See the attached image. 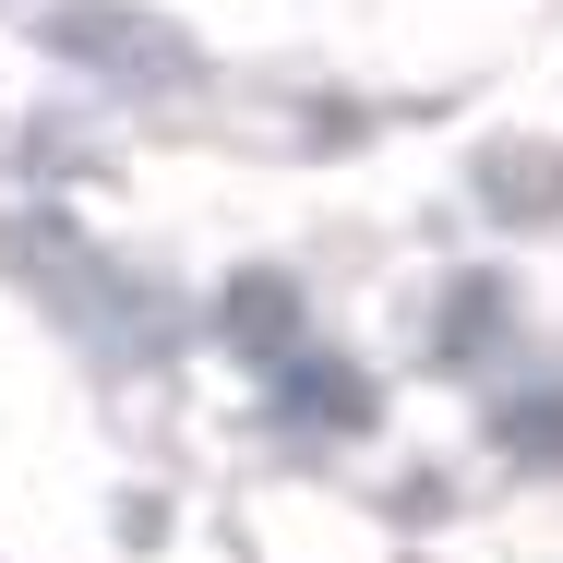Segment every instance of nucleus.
I'll use <instances>...</instances> for the list:
<instances>
[{"mask_svg": "<svg viewBox=\"0 0 563 563\" xmlns=\"http://www.w3.org/2000/svg\"><path fill=\"white\" fill-rule=\"evenodd\" d=\"M48 48H60L73 73L120 85V97H180V85H205V48H192L168 12H132V0H60V12H48Z\"/></svg>", "mask_w": 563, "mask_h": 563, "instance_id": "1", "label": "nucleus"}, {"mask_svg": "<svg viewBox=\"0 0 563 563\" xmlns=\"http://www.w3.org/2000/svg\"><path fill=\"white\" fill-rule=\"evenodd\" d=\"M24 252H36V276L60 288V312H73V324L97 336V360H144V347L168 336V312H156L144 288H120L109 264H85V252H73L60 228H24Z\"/></svg>", "mask_w": 563, "mask_h": 563, "instance_id": "2", "label": "nucleus"}, {"mask_svg": "<svg viewBox=\"0 0 563 563\" xmlns=\"http://www.w3.org/2000/svg\"><path fill=\"white\" fill-rule=\"evenodd\" d=\"M217 324H228L240 360H264V372H276V360L300 347V288H288L276 264H240V276H228V300H217Z\"/></svg>", "mask_w": 563, "mask_h": 563, "instance_id": "3", "label": "nucleus"}, {"mask_svg": "<svg viewBox=\"0 0 563 563\" xmlns=\"http://www.w3.org/2000/svg\"><path fill=\"white\" fill-rule=\"evenodd\" d=\"M276 420H312V432H360V420H372V384H360L347 360H312V347H288V360H276Z\"/></svg>", "mask_w": 563, "mask_h": 563, "instance_id": "4", "label": "nucleus"}, {"mask_svg": "<svg viewBox=\"0 0 563 563\" xmlns=\"http://www.w3.org/2000/svg\"><path fill=\"white\" fill-rule=\"evenodd\" d=\"M479 205H492L504 228L563 217V156L552 144H492V156H479Z\"/></svg>", "mask_w": 563, "mask_h": 563, "instance_id": "5", "label": "nucleus"}, {"mask_svg": "<svg viewBox=\"0 0 563 563\" xmlns=\"http://www.w3.org/2000/svg\"><path fill=\"white\" fill-rule=\"evenodd\" d=\"M492 444L528 455V467H563V396H504L492 408Z\"/></svg>", "mask_w": 563, "mask_h": 563, "instance_id": "6", "label": "nucleus"}, {"mask_svg": "<svg viewBox=\"0 0 563 563\" xmlns=\"http://www.w3.org/2000/svg\"><path fill=\"white\" fill-rule=\"evenodd\" d=\"M504 324V276H467L444 300V336H432V360H479V336Z\"/></svg>", "mask_w": 563, "mask_h": 563, "instance_id": "7", "label": "nucleus"}]
</instances>
